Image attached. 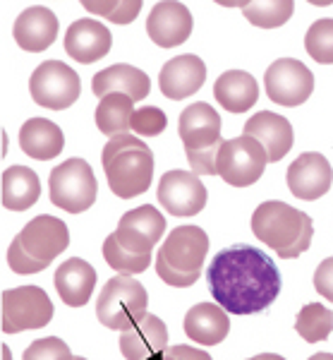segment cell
I'll use <instances>...</instances> for the list:
<instances>
[{
	"instance_id": "cell-35",
	"label": "cell",
	"mask_w": 333,
	"mask_h": 360,
	"mask_svg": "<svg viewBox=\"0 0 333 360\" xmlns=\"http://www.w3.org/2000/svg\"><path fill=\"white\" fill-rule=\"evenodd\" d=\"M166 125H168L166 113L156 106L137 108L132 115V132H137V137H156L166 130Z\"/></svg>"
},
{
	"instance_id": "cell-1",
	"label": "cell",
	"mask_w": 333,
	"mask_h": 360,
	"mask_svg": "<svg viewBox=\"0 0 333 360\" xmlns=\"http://www.w3.org/2000/svg\"><path fill=\"white\" fill-rule=\"evenodd\" d=\"M216 305L230 315H254L278 298L283 278L276 262L259 248L233 245L221 250L207 269Z\"/></svg>"
},
{
	"instance_id": "cell-8",
	"label": "cell",
	"mask_w": 333,
	"mask_h": 360,
	"mask_svg": "<svg viewBox=\"0 0 333 360\" xmlns=\"http://www.w3.org/2000/svg\"><path fill=\"white\" fill-rule=\"evenodd\" d=\"M53 319V303L41 286H17L3 293V332L41 329Z\"/></svg>"
},
{
	"instance_id": "cell-3",
	"label": "cell",
	"mask_w": 333,
	"mask_h": 360,
	"mask_svg": "<svg viewBox=\"0 0 333 360\" xmlns=\"http://www.w3.org/2000/svg\"><path fill=\"white\" fill-rule=\"evenodd\" d=\"M101 164L113 195L122 200H132L147 193L154 178V154L142 142V137L130 132L108 139L101 154Z\"/></svg>"
},
{
	"instance_id": "cell-27",
	"label": "cell",
	"mask_w": 333,
	"mask_h": 360,
	"mask_svg": "<svg viewBox=\"0 0 333 360\" xmlns=\"http://www.w3.org/2000/svg\"><path fill=\"white\" fill-rule=\"evenodd\" d=\"M3 207L10 212H25L41 197V180L29 166H10L3 171Z\"/></svg>"
},
{
	"instance_id": "cell-10",
	"label": "cell",
	"mask_w": 333,
	"mask_h": 360,
	"mask_svg": "<svg viewBox=\"0 0 333 360\" xmlns=\"http://www.w3.org/2000/svg\"><path fill=\"white\" fill-rule=\"evenodd\" d=\"M15 243L20 245L22 252H25L41 271H44L58 255L67 250L70 231H67L65 221L44 214V217L32 219V221L20 231V236L15 238Z\"/></svg>"
},
{
	"instance_id": "cell-12",
	"label": "cell",
	"mask_w": 333,
	"mask_h": 360,
	"mask_svg": "<svg viewBox=\"0 0 333 360\" xmlns=\"http://www.w3.org/2000/svg\"><path fill=\"white\" fill-rule=\"evenodd\" d=\"M161 207L173 217H197L207 207V188L192 171H168L156 190Z\"/></svg>"
},
{
	"instance_id": "cell-18",
	"label": "cell",
	"mask_w": 333,
	"mask_h": 360,
	"mask_svg": "<svg viewBox=\"0 0 333 360\" xmlns=\"http://www.w3.org/2000/svg\"><path fill=\"white\" fill-rule=\"evenodd\" d=\"M110 46H113V37L98 20L84 17L72 22L65 32V53L81 65L101 60L103 56H108Z\"/></svg>"
},
{
	"instance_id": "cell-42",
	"label": "cell",
	"mask_w": 333,
	"mask_h": 360,
	"mask_svg": "<svg viewBox=\"0 0 333 360\" xmlns=\"http://www.w3.org/2000/svg\"><path fill=\"white\" fill-rule=\"evenodd\" d=\"M247 360H261V356H256V358H247Z\"/></svg>"
},
{
	"instance_id": "cell-28",
	"label": "cell",
	"mask_w": 333,
	"mask_h": 360,
	"mask_svg": "<svg viewBox=\"0 0 333 360\" xmlns=\"http://www.w3.org/2000/svg\"><path fill=\"white\" fill-rule=\"evenodd\" d=\"M134 101L125 94H108L98 101L96 127L108 137L127 135L132 130Z\"/></svg>"
},
{
	"instance_id": "cell-5",
	"label": "cell",
	"mask_w": 333,
	"mask_h": 360,
	"mask_svg": "<svg viewBox=\"0 0 333 360\" xmlns=\"http://www.w3.org/2000/svg\"><path fill=\"white\" fill-rule=\"evenodd\" d=\"M149 305V293L132 276L118 274L101 288L96 300V317L103 327L127 332L139 319H144Z\"/></svg>"
},
{
	"instance_id": "cell-36",
	"label": "cell",
	"mask_w": 333,
	"mask_h": 360,
	"mask_svg": "<svg viewBox=\"0 0 333 360\" xmlns=\"http://www.w3.org/2000/svg\"><path fill=\"white\" fill-rule=\"evenodd\" d=\"M314 288H317L319 295H324L326 300L333 303V257L324 259L317 271H314Z\"/></svg>"
},
{
	"instance_id": "cell-23",
	"label": "cell",
	"mask_w": 333,
	"mask_h": 360,
	"mask_svg": "<svg viewBox=\"0 0 333 360\" xmlns=\"http://www.w3.org/2000/svg\"><path fill=\"white\" fill-rule=\"evenodd\" d=\"M96 269L79 257L65 259L56 269V291L67 307H84L96 288Z\"/></svg>"
},
{
	"instance_id": "cell-20",
	"label": "cell",
	"mask_w": 333,
	"mask_h": 360,
	"mask_svg": "<svg viewBox=\"0 0 333 360\" xmlns=\"http://www.w3.org/2000/svg\"><path fill=\"white\" fill-rule=\"evenodd\" d=\"M58 29H60V25H58L53 10L44 8V5H34L15 20L13 37L17 46L25 49L27 53H41L56 41Z\"/></svg>"
},
{
	"instance_id": "cell-11",
	"label": "cell",
	"mask_w": 333,
	"mask_h": 360,
	"mask_svg": "<svg viewBox=\"0 0 333 360\" xmlns=\"http://www.w3.org/2000/svg\"><path fill=\"white\" fill-rule=\"evenodd\" d=\"M266 94L278 106H300L314 91V75L305 63L295 58H278L264 75Z\"/></svg>"
},
{
	"instance_id": "cell-21",
	"label": "cell",
	"mask_w": 333,
	"mask_h": 360,
	"mask_svg": "<svg viewBox=\"0 0 333 360\" xmlns=\"http://www.w3.org/2000/svg\"><path fill=\"white\" fill-rule=\"evenodd\" d=\"M244 135L254 137L266 149L268 164H276V161L285 159L290 149H293V125L283 115L271 111L254 113L244 123Z\"/></svg>"
},
{
	"instance_id": "cell-43",
	"label": "cell",
	"mask_w": 333,
	"mask_h": 360,
	"mask_svg": "<svg viewBox=\"0 0 333 360\" xmlns=\"http://www.w3.org/2000/svg\"><path fill=\"white\" fill-rule=\"evenodd\" d=\"M74 360H86V358H74Z\"/></svg>"
},
{
	"instance_id": "cell-30",
	"label": "cell",
	"mask_w": 333,
	"mask_h": 360,
	"mask_svg": "<svg viewBox=\"0 0 333 360\" xmlns=\"http://www.w3.org/2000/svg\"><path fill=\"white\" fill-rule=\"evenodd\" d=\"M293 0H259V3H244L242 13L254 27L276 29L283 27L293 17Z\"/></svg>"
},
{
	"instance_id": "cell-14",
	"label": "cell",
	"mask_w": 333,
	"mask_h": 360,
	"mask_svg": "<svg viewBox=\"0 0 333 360\" xmlns=\"http://www.w3.org/2000/svg\"><path fill=\"white\" fill-rule=\"evenodd\" d=\"M178 135L185 144L187 156L200 154L207 149H221V115L209 103H192L180 113Z\"/></svg>"
},
{
	"instance_id": "cell-32",
	"label": "cell",
	"mask_w": 333,
	"mask_h": 360,
	"mask_svg": "<svg viewBox=\"0 0 333 360\" xmlns=\"http://www.w3.org/2000/svg\"><path fill=\"white\" fill-rule=\"evenodd\" d=\"M305 49L321 65H333V20H317L307 29Z\"/></svg>"
},
{
	"instance_id": "cell-22",
	"label": "cell",
	"mask_w": 333,
	"mask_h": 360,
	"mask_svg": "<svg viewBox=\"0 0 333 360\" xmlns=\"http://www.w3.org/2000/svg\"><path fill=\"white\" fill-rule=\"evenodd\" d=\"M149 89H151V82H149L147 72L134 65H125V63H118V65L101 70V72H96L91 79V91L98 98H103L108 94H125L137 103V101H142L144 96H149Z\"/></svg>"
},
{
	"instance_id": "cell-9",
	"label": "cell",
	"mask_w": 333,
	"mask_h": 360,
	"mask_svg": "<svg viewBox=\"0 0 333 360\" xmlns=\"http://www.w3.org/2000/svg\"><path fill=\"white\" fill-rule=\"evenodd\" d=\"M32 98L51 111H65L79 98V75L60 60H46L34 70L29 79Z\"/></svg>"
},
{
	"instance_id": "cell-15",
	"label": "cell",
	"mask_w": 333,
	"mask_h": 360,
	"mask_svg": "<svg viewBox=\"0 0 333 360\" xmlns=\"http://www.w3.org/2000/svg\"><path fill=\"white\" fill-rule=\"evenodd\" d=\"M288 190L305 202H314L324 197L333 185V168L324 154L307 152L297 156L285 173Z\"/></svg>"
},
{
	"instance_id": "cell-13",
	"label": "cell",
	"mask_w": 333,
	"mask_h": 360,
	"mask_svg": "<svg viewBox=\"0 0 333 360\" xmlns=\"http://www.w3.org/2000/svg\"><path fill=\"white\" fill-rule=\"evenodd\" d=\"M166 233V219L156 207L144 205L122 214L115 229V238L125 250L134 255H151L161 236Z\"/></svg>"
},
{
	"instance_id": "cell-37",
	"label": "cell",
	"mask_w": 333,
	"mask_h": 360,
	"mask_svg": "<svg viewBox=\"0 0 333 360\" xmlns=\"http://www.w3.org/2000/svg\"><path fill=\"white\" fill-rule=\"evenodd\" d=\"M151 360H214L207 351L195 346H168L166 351L154 356Z\"/></svg>"
},
{
	"instance_id": "cell-40",
	"label": "cell",
	"mask_w": 333,
	"mask_h": 360,
	"mask_svg": "<svg viewBox=\"0 0 333 360\" xmlns=\"http://www.w3.org/2000/svg\"><path fill=\"white\" fill-rule=\"evenodd\" d=\"M261 360H285V358L276 356V353H261Z\"/></svg>"
},
{
	"instance_id": "cell-34",
	"label": "cell",
	"mask_w": 333,
	"mask_h": 360,
	"mask_svg": "<svg viewBox=\"0 0 333 360\" xmlns=\"http://www.w3.org/2000/svg\"><path fill=\"white\" fill-rule=\"evenodd\" d=\"M22 360H74L72 351L63 339L58 336H46V339H37L27 346L25 358Z\"/></svg>"
},
{
	"instance_id": "cell-2",
	"label": "cell",
	"mask_w": 333,
	"mask_h": 360,
	"mask_svg": "<svg viewBox=\"0 0 333 360\" xmlns=\"http://www.w3.org/2000/svg\"><path fill=\"white\" fill-rule=\"evenodd\" d=\"M252 233L271 248L280 259L305 255L312 245L314 224L309 214L285 202H261L252 214Z\"/></svg>"
},
{
	"instance_id": "cell-16",
	"label": "cell",
	"mask_w": 333,
	"mask_h": 360,
	"mask_svg": "<svg viewBox=\"0 0 333 360\" xmlns=\"http://www.w3.org/2000/svg\"><path fill=\"white\" fill-rule=\"evenodd\" d=\"M192 25L195 22H192L187 5L175 3V0H163L151 8L147 17V34L161 49H175L190 39Z\"/></svg>"
},
{
	"instance_id": "cell-26",
	"label": "cell",
	"mask_w": 333,
	"mask_h": 360,
	"mask_svg": "<svg viewBox=\"0 0 333 360\" xmlns=\"http://www.w3.org/2000/svg\"><path fill=\"white\" fill-rule=\"evenodd\" d=\"M20 147L32 159L48 161L65 149V135L53 120L29 118L20 130Z\"/></svg>"
},
{
	"instance_id": "cell-38",
	"label": "cell",
	"mask_w": 333,
	"mask_h": 360,
	"mask_svg": "<svg viewBox=\"0 0 333 360\" xmlns=\"http://www.w3.org/2000/svg\"><path fill=\"white\" fill-rule=\"evenodd\" d=\"M8 266L15 271V274H39L41 271L39 266L34 264L25 252H22L15 240L10 243V248H8Z\"/></svg>"
},
{
	"instance_id": "cell-29",
	"label": "cell",
	"mask_w": 333,
	"mask_h": 360,
	"mask_svg": "<svg viewBox=\"0 0 333 360\" xmlns=\"http://www.w3.org/2000/svg\"><path fill=\"white\" fill-rule=\"evenodd\" d=\"M295 332L300 334L307 344L326 341L333 332V310L319 303L305 305L295 319Z\"/></svg>"
},
{
	"instance_id": "cell-41",
	"label": "cell",
	"mask_w": 333,
	"mask_h": 360,
	"mask_svg": "<svg viewBox=\"0 0 333 360\" xmlns=\"http://www.w3.org/2000/svg\"><path fill=\"white\" fill-rule=\"evenodd\" d=\"M3 356H5V360H13V356H10V351H8V348H3Z\"/></svg>"
},
{
	"instance_id": "cell-17",
	"label": "cell",
	"mask_w": 333,
	"mask_h": 360,
	"mask_svg": "<svg viewBox=\"0 0 333 360\" xmlns=\"http://www.w3.org/2000/svg\"><path fill=\"white\" fill-rule=\"evenodd\" d=\"M207 82V65L200 56L195 53H185V56H175L166 65L161 68L159 75V89L163 96L180 101L187 98L202 89Z\"/></svg>"
},
{
	"instance_id": "cell-31",
	"label": "cell",
	"mask_w": 333,
	"mask_h": 360,
	"mask_svg": "<svg viewBox=\"0 0 333 360\" xmlns=\"http://www.w3.org/2000/svg\"><path fill=\"white\" fill-rule=\"evenodd\" d=\"M103 259L108 262L110 269H115L118 274H125V276L142 274L151 264V255H134L130 250H125L118 243L115 233H110L106 238V243H103Z\"/></svg>"
},
{
	"instance_id": "cell-4",
	"label": "cell",
	"mask_w": 333,
	"mask_h": 360,
	"mask_svg": "<svg viewBox=\"0 0 333 360\" xmlns=\"http://www.w3.org/2000/svg\"><path fill=\"white\" fill-rule=\"evenodd\" d=\"M209 252V236L200 226H178L163 240L156 257V274L173 288H187L200 281Z\"/></svg>"
},
{
	"instance_id": "cell-25",
	"label": "cell",
	"mask_w": 333,
	"mask_h": 360,
	"mask_svg": "<svg viewBox=\"0 0 333 360\" xmlns=\"http://www.w3.org/2000/svg\"><path fill=\"white\" fill-rule=\"evenodd\" d=\"M214 96L228 113H247L259 98V84L244 70H228L218 75L214 84Z\"/></svg>"
},
{
	"instance_id": "cell-33",
	"label": "cell",
	"mask_w": 333,
	"mask_h": 360,
	"mask_svg": "<svg viewBox=\"0 0 333 360\" xmlns=\"http://www.w3.org/2000/svg\"><path fill=\"white\" fill-rule=\"evenodd\" d=\"M84 8L98 17H106L113 25H130L142 13V0H103V3L86 0Z\"/></svg>"
},
{
	"instance_id": "cell-39",
	"label": "cell",
	"mask_w": 333,
	"mask_h": 360,
	"mask_svg": "<svg viewBox=\"0 0 333 360\" xmlns=\"http://www.w3.org/2000/svg\"><path fill=\"white\" fill-rule=\"evenodd\" d=\"M309 360H333V353H317V356H312Z\"/></svg>"
},
{
	"instance_id": "cell-19",
	"label": "cell",
	"mask_w": 333,
	"mask_h": 360,
	"mask_svg": "<svg viewBox=\"0 0 333 360\" xmlns=\"http://www.w3.org/2000/svg\"><path fill=\"white\" fill-rule=\"evenodd\" d=\"M118 344L125 360H151L168 348V327L159 315L147 312L132 329L120 334Z\"/></svg>"
},
{
	"instance_id": "cell-6",
	"label": "cell",
	"mask_w": 333,
	"mask_h": 360,
	"mask_svg": "<svg viewBox=\"0 0 333 360\" xmlns=\"http://www.w3.org/2000/svg\"><path fill=\"white\" fill-rule=\"evenodd\" d=\"M51 202L70 214H81L93 207L98 195V183L91 166L84 159H67L56 166L48 178Z\"/></svg>"
},
{
	"instance_id": "cell-7",
	"label": "cell",
	"mask_w": 333,
	"mask_h": 360,
	"mask_svg": "<svg viewBox=\"0 0 333 360\" xmlns=\"http://www.w3.org/2000/svg\"><path fill=\"white\" fill-rule=\"evenodd\" d=\"M268 164L266 149L254 137L240 135L221 144L216 173L233 188H249L264 176Z\"/></svg>"
},
{
	"instance_id": "cell-24",
	"label": "cell",
	"mask_w": 333,
	"mask_h": 360,
	"mask_svg": "<svg viewBox=\"0 0 333 360\" xmlns=\"http://www.w3.org/2000/svg\"><path fill=\"white\" fill-rule=\"evenodd\" d=\"M185 334L195 344L202 346H218L230 332V319L228 312L216 303H197L185 315Z\"/></svg>"
}]
</instances>
